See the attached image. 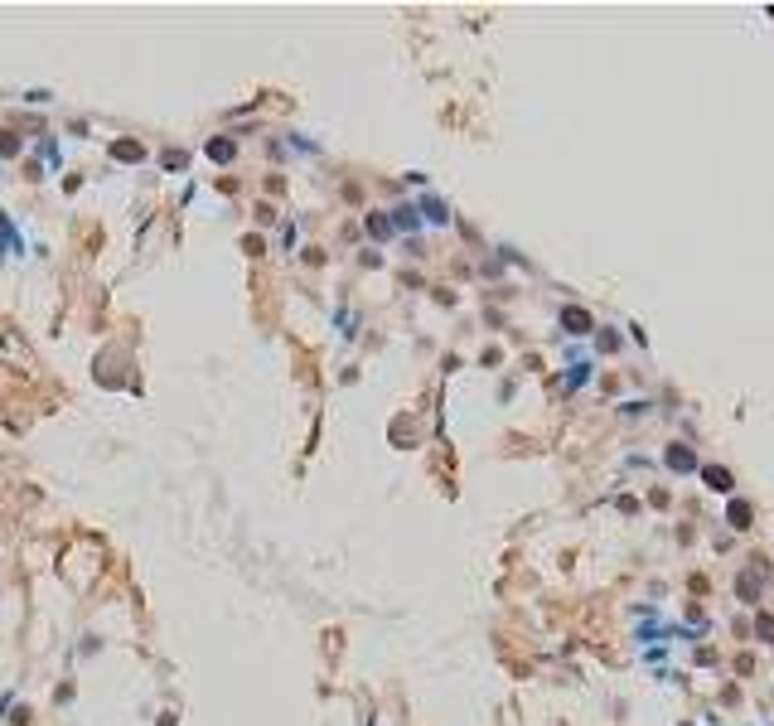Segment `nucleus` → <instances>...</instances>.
<instances>
[{
	"label": "nucleus",
	"mask_w": 774,
	"mask_h": 726,
	"mask_svg": "<svg viewBox=\"0 0 774 726\" xmlns=\"http://www.w3.org/2000/svg\"><path fill=\"white\" fill-rule=\"evenodd\" d=\"M567 324H571L576 334H585V329H590V319H585V315H580V310H567Z\"/></svg>",
	"instance_id": "nucleus-4"
},
{
	"label": "nucleus",
	"mask_w": 774,
	"mask_h": 726,
	"mask_svg": "<svg viewBox=\"0 0 774 726\" xmlns=\"http://www.w3.org/2000/svg\"><path fill=\"white\" fill-rule=\"evenodd\" d=\"M706 480H711V489H731V475H726V470H716V465L706 470Z\"/></svg>",
	"instance_id": "nucleus-3"
},
{
	"label": "nucleus",
	"mask_w": 774,
	"mask_h": 726,
	"mask_svg": "<svg viewBox=\"0 0 774 726\" xmlns=\"http://www.w3.org/2000/svg\"><path fill=\"white\" fill-rule=\"evenodd\" d=\"M116 155H121V160H141V145H131V141H121V145H116Z\"/></svg>",
	"instance_id": "nucleus-5"
},
{
	"label": "nucleus",
	"mask_w": 774,
	"mask_h": 726,
	"mask_svg": "<svg viewBox=\"0 0 774 726\" xmlns=\"http://www.w3.org/2000/svg\"><path fill=\"white\" fill-rule=\"evenodd\" d=\"M668 465H673V470H692L697 460H692V450H682V445H673V450H668Z\"/></svg>",
	"instance_id": "nucleus-1"
},
{
	"label": "nucleus",
	"mask_w": 774,
	"mask_h": 726,
	"mask_svg": "<svg viewBox=\"0 0 774 726\" xmlns=\"http://www.w3.org/2000/svg\"><path fill=\"white\" fill-rule=\"evenodd\" d=\"M731 523H736V528H750V504H731Z\"/></svg>",
	"instance_id": "nucleus-2"
}]
</instances>
